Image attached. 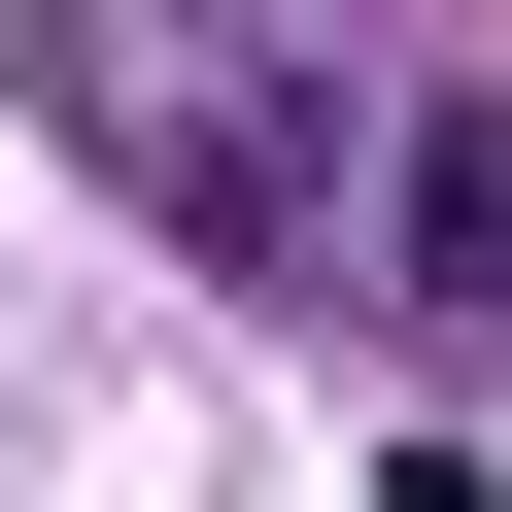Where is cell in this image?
<instances>
[{
    "label": "cell",
    "instance_id": "cell-1",
    "mask_svg": "<svg viewBox=\"0 0 512 512\" xmlns=\"http://www.w3.org/2000/svg\"><path fill=\"white\" fill-rule=\"evenodd\" d=\"M103 171L171 239H239V274H342V103L274 35H103Z\"/></svg>",
    "mask_w": 512,
    "mask_h": 512
},
{
    "label": "cell",
    "instance_id": "cell-2",
    "mask_svg": "<svg viewBox=\"0 0 512 512\" xmlns=\"http://www.w3.org/2000/svg\"><path fill=\"white\" fill-rule=\"evenodd\" d=\"M376 274L512 342V103H410V171H376Z\"/></svg>",
    "mask_w": 512,
    "mask_h": 512
}]
</instances>
